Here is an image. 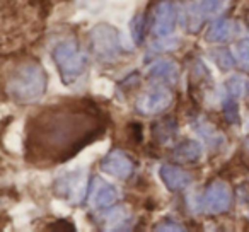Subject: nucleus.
Listing matches in <instances>:
<instances>
[{
    "mask_svg": "<svg viewBox=\"0 0 249 232\" xmlns=\"http://www.w3.org/2000/svg\"><path fill=\"white\" fill-rule=\"evenodd\" d=\"M237 60L246 70H249V38L239 41L237 45Z\"/></svg>",
    "mask_w": 249,
    "mask_h": 232,
    "instance_id": "f3484780",
    "label": "nucleus"
},
{
    "mask_svg": "<svg viewBox=\"0 0 249 232\" xmlns=\"http://www.w3.org/2000/svg\"><path fill=\"white\" fill-rule=\"evenodd\" d=\"M96 183L92 184V193H90V203L96 208H107L116 201L118 190L113 184L96 178Z\"/></svg>",
    "mask_w": 249,
    "mask_h": 232,
    "instance_id": "9d476101",
    "label": "nucleus"
},
{
    "mask_svg": "<svg viewBox=\"0 0 249 232\" xmlns=\"http://www.w3.org/2000/svg\"><path fill=\"white\" fill-rule=\"evenodd\" d=\"M101 132L99 116L92 109L67 106L39 116L29 130V143L41 157L65 161Z\"/></svg>",
    "mask_w": 249,
    "mask_h": 232,
    "instance_id": "f257e3e1",
    "label": "nucleus"
},
{
    "mask_svg": "<svg viewBox=\"0 0 249 232\" xmlns=\"http://www.w3.org/2000/svg\"><path fill=\"white\" fill-rule=\"evenodd\" d=\"M224 114H225V118H227V122L235 123L237 122V104H235L234 101H229L224 106Z\"/></svg>",
    "mask_w": 249,
    "mask_h": 232,
    "instance_id": "412c9836",
    "label": "nucleus"
},
{
    "mask_svg": "<svg viewBox=\"0 0 249 232\" xmlns=\"http://www.w3.org/2000/svg\"><path fill=\"white\" fill-rule=\"evenodd\" d=\"M9 94L18 103H33L46 90V73L38 63H24L14 70L7 82Z\"/></svg>",
    "mask_w": 249,
    "mask_h": 232,
    "instance_id": "f03ea898",
    "label": "nucleus"
},
{
    "mask_svg": "<svg viewBox=\"0 0 249 232\" xmlns=\"http://www.w3.org/2000/svg\"><path fill=\"white\" fill-rule=\"evenodd\" d=\"M173 103V94L166 87H156L149 90L137 101V109L143 114H159L166 111Z\"/></svg>",
    "mask_w": 249,
    "mask_h": 232,
    "instance_id": "423d86ee",
    "label": "nucleus"
},
{
    "mask_svg": "<svg viewBox=\"0 0 249 232\" xmlns=\"http://www.w3.org/2000/svg\"><path fill=\"white\" fill-rule=\"evenodd\" d=\"M92 52L103 62H114L121 52L118 31L109 24H97L90 31Z\"/></svg>",
    "mask_w": 249,
    "mask_h": 232,
    "instance_id": "20e7f679",
    "label": "nucleus"
},
{
    "mask_svg": "<svg viewBox=\"0 0 249 232\" xmlns=\"http://www.w3.org/2000/svg\"><path fill=\"white\" fill-rule=\"evenodd\" d=\"M176 28V7L171 0H162L154 11V24L152 29L157 36H169Z\"/></svg>",
    "mask_w": 249,
    "mask_h": 232,
    "instance_id": "1a4fd4ad",
    "label": "nucleus"
},
{
    "mask_svg": "<svg viewBox=\"0 0 249 232\" xmlns=\"http://www.w3.org/2000/svg\"><path fill=\"white\" fill-rule=\"evenodd\" d=\"M55 193L73 203L82 201L87 195V174L86 171H75L60 178L55 184Z\"/></svg>",
    "mask_w": 249,
    "mask_h": 232,
    "instance_id": "39448f33",
    "label": "nucleus"
},
{
    "mask_svg": "<svg viewBox=\"0 0 249 232\" xmlns=\"http://www.w3.org/2000/svg\"><path fill=\"white\" fill-rule=\"evenodd\" d=\"M53 60L65 82H73L87 65V60L79 52L75 41H63L53 50Z\"/></svg>",
    "mask_w": 249,
    "mask_h": 232,
    "instance_id": "7ed1b4c3",
    "label": "nucleus"
},
{
    "mask_svg": "<svg viewBox=\"0 0 249 232\" xmlns=\"http://www.w3.org/2000/svg\"><path fill=\"white\" fill-rule=\"evenodd\" d=\"M232 33H234V24L231 21H227V19H220V21L213 22L210 26V29L207 33V39L212 43H222L231 38Z\"/></svg>",
    "mask_w": 249,
    "mask_h": 232,
    "instance_id": "ddd939ff",
    "label": "nucleus"
},
{
    "mask_svg": "<svg viewBox=\"0 0 249 232\" xmlns=\"http://www.w3.org/2000/svg\"><path fill=\"white\" fill-rule=\"evenodd\" d=\"M143 31H145V19L142 16H137L132 22V36L135 39V43H142Z\"/></svg>",
    "mask_w": 249,
    "mask_h": 232,
    "instance_id": "6ab92c4d",
    "label": "nucleus"
},
{
    "mask_svg": "<svg viewBox=\"0 0 249 232\" xmlns=\"http://www.w3.org/2000/svg\"><path fill=\"white\" fill-rule=\"evenodd\" d=\"M126 220H128V214L123 208H113V210H107V214L104 215L106 224H124Z\"/></svg>",
    "mask_w": 249,
    "mask_h": 232,
    "instance_id": "dca6fc26",
    "label": "nucleus"
},
{
    "mask_svg": "<svg viewBox=\"0 0 249 232\" xmlns=\"http://www.w3.org/2000/svg\"><path fill=\"white\" fill-rule=\"evenodd\" d=\"M227 89L232 96H242L248 89V80L242 79V77H232L227 82Z\"/></svg>",
    "mask_w": 249,
    "mask_h": 232,
    "instance_id": "2eb2a0df",
    "label": "nucleus"
},
{
    "mask_svg": "<svg viewBox=\"0 0 249 232\" xmlns=\"http://www.w3.org/2000/svg\"><path fill=\"white\" fill-rule=\"evenodd\" d=\"M101 169L116 179H126L133 173V162L124 152L113 150L101 161Z\"/></svg>",
    "mask_w": 249,
    "mask_h": 232,
    "instance_id": "6e6552de",
    "label": "nucleus"
},
{
    "mask_svg": "<svg viewBox=\"0 0 249 232\" xmlns=\"http://www.w3.org/2000/svg\"><path fill=\"white\" fill-rule=\"evenodd\" d=\"M160 179L164 181L167 188L171 191H181L191 183V176L190 173H186L184 169L176 166H171V164H164L159 171Z\"/></svg>",
    "mask_w": 249,
    "mask_h": 232,
    "instance_id": "9b49d317",
    "label": "nucleus"
},
{
    "mask_svg": "<svg viewBox=\"0 0 249 232\" xmlns=\"http://www.w3.org/2000/svg\"><path fill=\"white\" fill-rule=\"evenodd\" d=\"M231 190L225 183L222 181H215L210 186L207 188L203 195V205L208 212L212 214H220V212H225L229 207H231Z\"/></svg>",
    "mask_w": 249,
    "mask_h": 232,
    "instance_id": "0eeeda50",
    "label": "nucleus"
},
{
    "mask_svg": "<svg viewBox=\"0 0 249 232\" xmlns=\"http://www.w3.org/2000/svg\"><path fill=\"white\" fill-rule=\"evenodd\" d=\"M149 77L154 82L160 84H174L178 80V67L169 60H160L149 70Z\"/></svg>",
    "mask_w": 249,
    "mask_h": 232,
    "instance_id": "f8f14e48",
    "label": "nucleus"
},
{
    "mask_svg": "<svg viewBox=\"0 0 249 232\" xmlns=\"http://www.w3.org/2000/svg\"><path fill=\"white\" fill-rule=\"evenodd\" d=\"M201 156V147L198 142L193 140H186L181 145H178V149L174 150V157L181 162H195Z\"/></svg>",
    "mask_w": 249,
    "mask_h": 232,
    "instance_id": "4468645a",
    "label": "nucleus"
},
{
    "mask_svg": "<svg viewBox=\"0 0 249 232\" xmlns=\"http://www.w3.org/2000/svg\"><path fill=\"white\" fill-rule=\"evenodd\" d=\"M213 56H215V62L220 65V69L227 70L234 65V58H232L227 50H217V52H213Z\"/></svg>",
    "mask_w": 249,
    "mask_h": 232,
    "instance_id": "aec40b11",
    "label": "nucleus"
},
{
    "mask_svg": "<svg viewBox=\"0 0 249 232\" xmlns=\"http://www.w3.org/2000/svg\"><path fill=\"white\" fill-rule=\"evenodd\" d=\"M222 2H224V0H200L196 9L201 14H215V12L222 7Z\"/></svg>",
    "mask_w": 249,
    "mask_h": 232,
    "instance_id": "a211bd4d",
    "label": "nucleus"
}]
</instances>
